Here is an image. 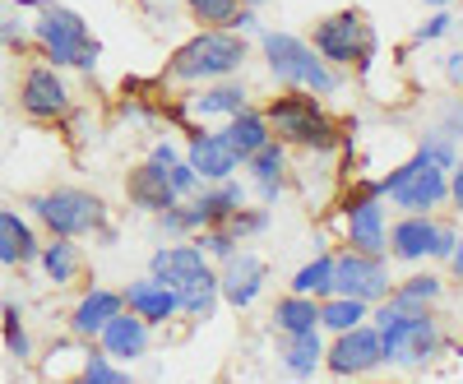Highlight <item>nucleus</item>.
<instances>
[{"label": "nucleus", "mask_w": 463, "mask_h": 384, "mask_svg": "<svg viewBox=\"0 0 463 384\" xmlns=\"http://www.w3.org/2000/svg\"><path fill=\"white\" fill-rule=\"evenodd\" d=\"M449 28H454V14H445V10H440L431 23H421V28H417V42H436V37H445Z\"/></svg>", "instance_id": "35"}, {"label": "nucleus", "mask_w": 463, "mask_h": 384, "mask_svg": "<svg viewBox=\"0 0 463 384\" xmlns=\"http://www.w3.org/2000/svg\"><path fill=\"white\" fill-rule=\"evenodd\" d=\"M390 268H384V255H371V250H353L347 246L343 255H334V292L343 296H357L366 305L390 296Z\"/></svg>", "instance_id": "10"}, {"label": "nucleus", "mask_w": 463, "mask_h": 384, "mask_svg": "<svg viewBox=\"0 0 463 384\" xmlns=\"http://www.w3.org/2000/svg\"><path fill=\"white\" fill-rule=\"evenodd\" d=\"M28 213L47 227L52 237H93L107 232V204L93 195V190L80 185H56L43 190V195H28Z\"/></svg>", "instance_id": "5"}, {"label": "nucleus", "mask_w": 463, "mask_h": 384, "mask_svg": "<svg viewBox=\"0 0 463 384\" xmlns=\"http://www.w3.org/2000/svg\"><path fill=\"white\" fill-rule=\"evenodd\" d=\"M241 5H264V0H241Z\"/></svg>", "instance_id": "43"}, {"label": "nucleus", "mask_w": 463, "mask_h": 384, "mask_svg": "<svg viewBox=\"0 0 463 384\" xmlns=\"http://www.w3.org/2000/svg\"><path fill=\"white\" fill-rule=\"evenodd\" d=\"M148 320H139L135 311H126V305H121V311H116L107 324H102V333H98V348L107 352V357H116V361H139L144 352H148Z\"/></svg>", "instance_id": "14"}, {"label": "nucleus", "mask_w": 463, "mask_h": 384, "mask_svg": "<svg viewBox=\"0 0 463 384\" xmlns=\"http://www.w3.org/2000/svg\"><path fill=\"white\" fill-rule=\"evenodd\" d=\"M218 135L227 139V148L237 153L241 163L250 158V153H255L260 144H269V139H274V130H269V117H264L260 107H241V111H232V117H227V126H222Z\"/></svg>", "instance_id": "22"}, {"label": "nucleus", "mask_w": 463, "mask_h": 384, "mask_svg": "<svg viewBox=\"0 0 463 384\" xmlns=\"http://www.w3.org/2000/svg\"><path fill=\"white\" fill-rule=\"evenodd\" d=\"M126 190H130V204H135V209H144V213H163V209L181 204L176 185L167 181V167H163L158 158H148L144 167H135V172H130V181H126Z\"/></svg>", "instance_id": "19"}, {"label": "nucleus", "mask_w": 463, "mask_h": 384, "mask_svg": "<svg viewBox=\"0 0 463 384\" xmlns=\"http://www.w3.org/2000/svg\"><path fill=\"white\" fill-rule=\"evenodd\" d=\"M384 366V348H380V329L371 320H362L357 329L334 333V342H325V370L347 379V375H371Z\"/></svg>", "instance_id": "9"}, {"label": "nucleus", "mask_w": 463, "mask_h": 384, "mask_svg": "<svg viewBox=\"0 0 463 384\" xmlns=\"http://www.w3.org/2000/svg\"><path fill=\"white\" fill-rule=\"evenodd\" d=\"M449 200H454V209L463 213V158L449 167Z\"/></svg>", "instance_id": "38"}, {"label": "nucleus", "mask_w": 463, "mask_h": 384, "mask_svg": "<svg viewBox=\"0 0 463 384\" xmlns=\"http://www.w3.org/2000/svg\"><path fill=\"white\" fill-rule=\"evenodd\" d=\"M311 47H316V56H320L325 65L353 70V65H362V61L371 56L375 37H371V28H366V19H362L357 10H338V14H329V19L316 23Z\"/></svg>", "instance_id": "8"}, {"label": "nucleus", "mask_w": 463, "mask_h": 384, "mask_svg": "<svg viewBox=\"0 0 463 384\" xmlns=\"http://www.w3.org/2000/svg\"><path fill=\"white\" fill-rule=\"evenodd\" d=\"M126 311H135L139 320H148V324H167V320H176L181 315V296H176V287H167L163 278H135L126 292Z\"/></svg>", "instance_id": "17"}, {"label": "nucleus", "mask_w": 463, "mask_h": 384, "mask_svg": "<svg viewBox=\"0 0 463 384\" xmlns=\"http://www.w3.org/2000/svg\"><path fill=\"white\" fill-rule=\"evenodd\" d=\"M5 352L14 357V361H28L33 357V342H28V329H24V320H19V305L14 301H5Z\"/></svg>", "instance_id": "32"}, {"label": "nucleus", "mask_w": 463, "mask_h": 384, "mask_svg": "<svg viewBox=\"0 0 463 384\" xmlns=\"http://www.w3.org/2000/svg\"><path fill=\"white\" fill-rule=\"evenodd\" d=\"M241 167L250 172V181H255V190H260V200H264V204H279L283 185H288V144H283V139L260 144Z\"/></svg>", "instance_id": "18"}, {"label": "nucleus", "mask_w": 463, "mask_h": 384, "mask_svg": "<svg viewBox=\"0 0 463 384\" xmlns=\"http://www.w3.org/2000/svg\"><path fill=\"white\" fill-rule=\"evenodd\" d=\"M427 5H436V10H445V5H454V0H427Z\"/></svg>", "instance_id": "42"}, {"label": "nucleus", "mask_w": 463, "mask_h": 384, "mask_svg": "<svg viewBox=\"0 0 463 384\" xmlns=\"http://www.w3.org/2000/svg\"><path fill=\"white\" fill-rule=\"evenodd\" d=\"M148 274L163 278L167 287H176L181 315H190V320H209L218 311V301H222L218 296V268L195 241H176V246L153 250Z\"/></svg>", "instance_id": "1"}, {"label": "nucleus", "mask_w": 463, "mask_h": 384, "mask_svg": "<svg viewBox=\"0 0 463 384\" xmlns=\"http://www.w3.org/2000/svg\"><path fill=\"white\" fill-rule=\"evenodd\" d=\"M70 89L61 80V70L52 61H37L24 70V84H19V107H24V117L33 121H61L65 111H70Z\"/></svg>", "instance_id": "11"}, {"label": "nucleus", "mask_w": 463, "mask_h": 384, "mask_svg": "<svg viewBox=\"0 0 463 384\" xmlns=\"http://www.w3.org/2000/svg\"><path fill=\"white\" fill-rule=\"evenodd\" d=\"M274 329L283 338L288 333H306V329H320V301L316 296H301V292H288L274 305Z\"/></svg>", "instance_id": "26"}, {"label": "nucleus", "mask_w": 463, "mask_h": 384, "mask_svg": "<svg viewBox=\"0 0 463 384\" xmlns=\"http://www.w3.org/2000/svg\"><path fill=\"white\" fill-rule=\"evenodd\" d=\"M362 320H371V305L357 301V296H343V292H329L320 301V329L325 333H343V329H357Z\"/></svg>", "instance_id": "27"}, {"label": "nucleus", "mask_w": 463, "mask_h": 384, "mask_svg": "<svg viewBox=\"0 0 463 384\" xmlns=\"http://www.w3.org/2000/svg\"><path fill=\"white\" fill-rule=\"evenodd\" d=\"M33 42L43 47V56H47L56 70H84V74L98 70V42H93L89 23L74 14V10H65V5H52V0H43V5H37Z\"/></svg>", "instance_id": "4"}, {"label": "nucleus", "mask_w": 463, "mask_h": 384, "mask_svg": "<svg viewBox=\"0 0 463 384\" xmlns=\"http://www.w3.org/2000/svg\"><path fill=\"white\" fill-rule=\"evenodd\" d=\"M380 195H390L403 213H436L449 200V172L436 167L427 153H412L403 167H394L384 181H375Z\"/></svg>", "instance_id": "7"}, {"label": "nucleus", "mask_w": 463, "mask_h": 384, "mask_svg": "<svg viewBox=\"0 0 463 384\" xmlns=\"http://www.w3.org/2000/svg\"><path fill=\"white\" fill-rule=\"evenodd\" d=\"M445 264H449V268H454V278H458V283H463V237H458V241H454V255H449V259H445Z\"/></svg>", "instance_id": "41"}, {"label": "nucleus", "mask_w": 463, "mask_h": 384, "mask_svg": "<svg viewBox=\"0 0 463 384\" xmlns=\"http://www.w3.org/2000/svg\"><path fill=\"white\" fill-rule=\"evenodd\" d=\"M260 52L269 61V74L283 84V89H306V93H338V70L325 65L316 56L311 42H301L297 33H279V28H260Z\"/></svg>", "instance_id": "3"}, {"label": "nucleus", "mask_w": 463, "mask_h": 384, "mask_svg": "<svg viewBox=\"0 0 463 384\" xmlns=\"http://www.w3.org/2000/svg\"><path fill=\"white\" fill-rule=\"evenodd\" d=\"M250 107V89L237 84V80H213L204 84V93H190L185 98V117H195V121H213V117H232V111H241Z\"/></svg>", "instance_id": "21"}, {"label": "nucleus", "mask_w": 463, "mask_h": 384, "mask_svg": "<svg viewBox=\"0 0 463 384\" xmlns=\"http://www.w3.org/2000/svg\"><path fill=\"white\" fill-rule=\"evenodd\" d=\"M384 195L375 185H362L357 195H347L343 213H347V246L353 250H371L384 255V241H390V222H384Z\"/></svg>", "instance_id": "12"}, {"label": "nucleus", "mask_w": 463, "mask_h": 384, "mask_svg": "<svg viewBox=\"0 0 463 384\" xmlns=\"http://www.w3.org/2000/svg\"><path fill=\"white\" fill-rule=\"evenodd\" d=\"M153 158H158V163H172V158H181V153H176L172 139H158V144H153Z\"/></svg>", "instance_id": "40"}, {"label": "nucleus", "mask_w": 463, "mask_h": 384, "mask_svg": "<svg viewBox=\"0 0 463 384\" xmlns=\"http://www.w3.org/2000/svg\"><path fill=\"white\" fill-rule=\"evenodd\" d=\"M185 163L200 172V181H227V176H237L241 158L227 148V139L218 130H195L185 144Z\"/></svg>", "instance_id": "15"}, {"label": "nucleus", "mask_w": 463, "mask_h": 384, "mask_svg": "<svg viewBox=\"0 0 463 384\" xmlns=\"http://www.w3.org/2000/svg\"><path fill=\"white\" fill-rule=\"evenodd\" d=\"M37 259V237H33V227L10 213V209H0V264L14 268V264H33Z\"/></svg>", "instance_id": "25"}, {"label": "nucleus", "mask_w": 463, "mask_h": 384, "mask_svg": "<svg viewBox=\"0 0 463 384\" xmlns=\"http://www.w3.org/2000/svg\"><path fill=\"white\" fill-rule=\"evenodd\" d=\"M292 292L325 301V296L334 292V255H316L311 264H301L297 274H292Z\"/></svg>", "instance_id": "28"}, {"label": "nucleus", "mask_w": 463, "mask_h": 384, "mask_svg": "<svg viewBox=\"0 0 463 384\" xmlns=\"http://www.w3.org/2000/svg\"><path fill=\"white\" fill-rule=\"evenodd\" d=\"M264 278H269L264 259L237 246V250H232V255L222 259V268H218V296H222L227 305H237V311H246V305H255V301H260Z\"/></svg>", "instance_id": "13"}, {"label": "nucleus", "mask_w": 463, "mask_h": 384, "mask_svg": "<svg viewBox=\"0 0 463 384\" xmlns=\"http://www.w3.org/2000/svg\"><path fill=\"white\" fill-rule=\"evenodd\" d=\"M37 264H43V278L65 287L84 274V255L74 246V237H52L47 246H37Z\"/></svg>", "instance_id": "23"}, {"label": "nucleus", "mask_w": 463, "mask_h": 384, "mask_svg": "<svg viewBox=\"0 0 463 384\" xmlns=\"http://www.w3.org/2000/svg\"><path fill=\"white\" fill-rule=\"evenodd\" d=\"M195 246H200L209 259H218V264H222L232 250H237V237L227 232V222H222V227H200V232H195Z\"/></svg>", "instance_id": "33"}, {"label": "nucleus", "mask_w": 463, "mask_h": 384, "mask_svg": "<svg viewBox=\"0 0 463 384\" xmlns=\"http://www.w3.org/2000/svg\"><path fill=\"white\" fill-rule=\"evenodd\" d=\"M126 375H130V370L116 366V357H107L102 348H89V352H84L80 379H89V384H116V379H126Z\"/></svg>", "instance_id": "31"}, {"label": "nucleus", "mask_w": 463, "mask_h": 384, "mask_svg": "<svg viewBox=\"0 0 463 384\" xmlns=\"http://www.w3.org/2000/svg\"><path fill=\"white\" fill-rule=\"evenodd\" d=\"M445 80H449L454 89H463V52H449V56H445Z\"/></svg>", "instance_id": "39"}, {"label": "nucleus", "mask_w": 463, "mask_h": 384, "mask_svg": "<svg viewBox=\"0 0 463 384\" xmlns=\"http://www.w3.org/2000/svg\"><path fill=\"white\" fill-rule=\"evenodd\" d=\"M246 61H250V42L237 28H204L185 47H176V56L167 61V80L213 84V80H232Z\"/></svg>", "instance_id": "2"}, {"label": "nucleus", "mask_w": 463, "mask_h": 384, "mask_svg": "<svg viewBox=\"0 0 463 384\" xmlns=\"http://www.w3.org/2000/svg\"><path fill=\"white\" fill-rule=\"evenodd\" d=\"M283 366H288V375L311 379V375L325 366V329L288 333V338H283Z\"/></svg>", "instance_id": "24"}, {"label": "nucleus", "mask_w": 463, "mask_h": 384, "mask_svg": "<svg viewBox=\"0 0 463 384\" xmlns=\"http://www.w3.org/2000/svg\"><path fill=\"white\" fill-rule=\"evenodd\" d=\"M0 42L14 47V52H24V42H28V28H24V23H14V19H0Z\"/></svg>", "instance_id": "36"}, {"label": "nucleus", "mask_w": 463, "mask_h": 384, "mask_svg": "<svg viewBox=\"0 0 463 384\" xmlns=\"http://www.w3.org/2000/svg\"><path fill=\"white\" fill-rule=\"evenodd\" d=\"M269 130L292 148H311V153H334L338 148V126L325 117V107L311 93H283L264 107Z\"/></svg>", "instance_id": "6"}, {"label": "nucleus", "mask_w": 463, "mask_h": 384, "mask_svg": "<svg viewBox=\"0 0 463 384\" xmlns=\"http://www.w3.org/2000/svg\"><path fill=\"white\" fill-rule=\"evenodd\" d=\"M126 305L121 292H111V287H89L80 301H74V311H70V333L74 338H84V342H98L102 324L116 315Z\"/></svg>", "instance_id": "20"}, {"label": "nucleus", "mask_w": 463, "mask_h": 384, "mask_svg": "<svg viewBox=\"0 0 463 384\" xmlns=\"http://www.w3.org/2000/svg\"><path fill=\"white\" fill-rule=\"evenodd\" d=\"M436 130H440V135H449V139H463V98L445 107V117H440V126H436Z\"/></svg>", "instance_id": "34"}, {"label": "nucleus", "mask_w": 463, "mask_h": 384, "mask_svg": "<svg viewBox=\"0 0 463 384\" xmlns=\"http://www.w3.org/2000/svg\"><path fill=\"white\" fill-rule=\"evenodd\" d=\"M454 241H458V232L449 222H440V232H436V246H431V259H449L454 255Z\"/></svg>", "instance_id": "37"}, {"label": "nucleus", "mask_w": 463, "mask_h": 384, "mask_svg": "<svg viewBox=\"0 0 463 384\" xmlns=\"http://www.w3.org/2000/svg\"><path fill=\"white\" fill-rule=\"evenodd\" d=\"M185 10L200 19V28H227L232 14L241 10V0H185Z\"/></svg>", "instance_id": "30"}, {"label": "nucleus", "mask_w": 463, "mask_h": 384, "mask_svg": "<svg viewBox=\"0 0 463 384\" xmlns=\"http://www.w3.org/2000/svg\"><path fill=\"white\" fill-rule=\"evenodd\" d=\"M436 232H440V222H436L431 213H403V218L390 227V241H384V250H390L394 259H403V264L431 259Z\"/></svg>", "instance_id": "16"}, {"label": "nucleus", "mask_w": 463, "mask_h": 384, "mask_svg": "<svg viewBox=\"0 0 463 384\" xmlns=\"http://www.w3.org/2000/svg\"><path fill=\"white\" fill-rule=\"evenodd\" d=\"M440 292H445V283H440L436 274H412L408 283L390 287V296H399V301H408V305H431Z\"/></svg>", "instance_id": "29"}]
</instances>
